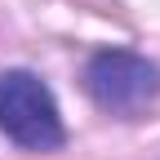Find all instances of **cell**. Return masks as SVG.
Wrapping results in <instances>:
<instances>
[{
	"instance_id": "cell-2",
	"label": "cell",
	"mask_w": 160,
	"mask_h": 160,
	"mask_svg": "<svg viewBox=\"0 0 160 160\" xmlns=\"http://www.w3.org/2000/svg\"><path fill=\"white\" fill-rule=\"evenodd\" d=\"M85 89L102 111L133 116L160 98V67L129 49H98L85 62Z\"/></svg>"
},
{
	"instance_id": "cell-1",
	"label": "cell",
	"mask_w": 160,
	"mask_h": 160,
	"mask_svg": "<svg viewBox=\"0 0 160 160\" xmlns=\"http://www.w3.org/2000/svg\"><path fill=\"white\" fill-rule=\"evenodd\" d=\"M0 133L27 151H53L62 147V116L49 85L31 71H5L0 76Z\"/></svg>"
}]
</instances>
